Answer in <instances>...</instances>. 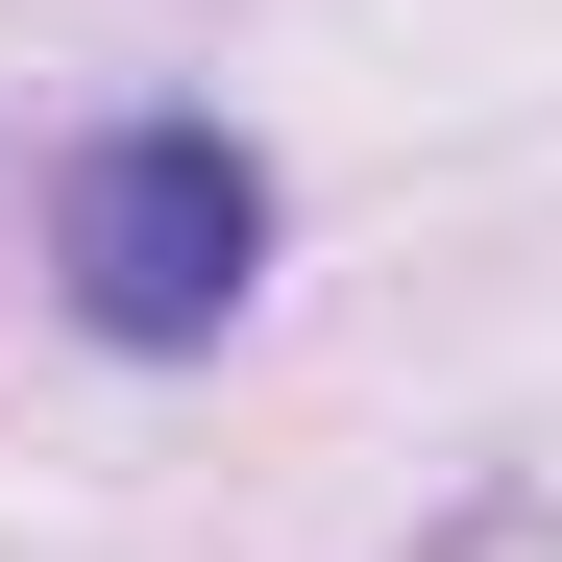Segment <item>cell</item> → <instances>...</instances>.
<instances>
[{
	"mask_svg": "<svg viewBox=\"0 0 562 562\" xmlns=\"http://www.w3.org/2000/svg\"><path fill=\"white\" fill-rule=\"evenodd\" d=\"M49 269H74V318H99V342H221L245 294H269V147L245 123H196V99H171V123H99V147H74V196H49Z\"/></svg>",
	"mask_w": 562,
	"mask_h": 562,
	"instance_id": "1",
	"label": "cell"
}]
</instances>
